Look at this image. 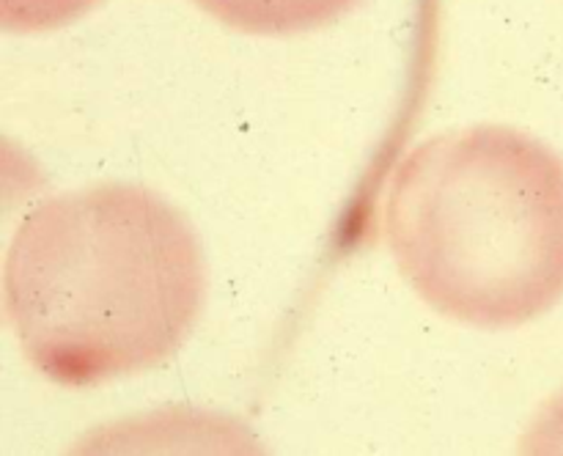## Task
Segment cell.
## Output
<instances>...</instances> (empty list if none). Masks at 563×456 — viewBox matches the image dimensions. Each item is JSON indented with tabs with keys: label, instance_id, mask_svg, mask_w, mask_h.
I'll list each match as a JSON object with an SVG mask.
<instances>
[{
	"label": "cell",
	"instance_id": "1",
	"mask_svg": "<svg viewBox=\"0 0 563 456\" xmlns=\"http://www.w3.org/2000/svg\"><path fill=\"white\" fill-rule=\"evenodd\" d=\"M20 349L64 385H97L170 360L207 297L190 220L141 185L42 201L16 229L3 273Z\"/></svg>",
	"mask_w": 563,
	"mask_h": 456
},
{
	"label": "cell",
	"instance_id": "3",
	"mask_svg": "<svg viewBox=\"0 0 563 456\" xmlns=\"http://www.w3.org/2000/svg\"><path fill=\"white\" fill-rule=\"evenodd\" d=\"M223 25L256 36H289L339 20L357 0H192Z\"/></svg>",
	"mask_w": 563,
	"mask_h": 456
},
{
	"label": "cell",
	"instance_id": "4",
	"mask_svg": "<svg viewBox=\"0 0 563 456\" xmlns=\"http://www.w3.org/2000/svg\"><path fill=\"white\" fill-rule=\"evenodd\" d=\"M97 3L99 0H0V22L5 31H55L80 20Z\"/></svg>",
	"mask_w": 563,
	"mask_h": 456
},
{
	"label": "cell",
	"instance_id": "2",
	"mask_svg": "<svg viewBox=\"0 0 563 456\" xmlns=\"http://www.w3.org/2000/svg\"><path fill=\"white\" fill-rule=\"evenodd\" d=\"M396 267L427 305L517 327L563 297V159L509 126H465L405 157L383 212Z\"/></svg>",
	"mask_w": 563,
	"mask_h": 456
}]
</instances>
